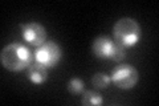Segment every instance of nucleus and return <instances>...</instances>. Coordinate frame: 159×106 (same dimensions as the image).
<instances>
[{
  "instance_id": "nucleus-1",
  "label": "nucleus",
  "mask_w": 159,
  "mask_h": 106,
  "mask_svg": "<svg viewBox=\"0 0 159 106\" xmlns=\"http://www.w3.org/2000/svg\"><path fill=\"white\" fill-rule=\"evenodd\" d=\"M34 54L27 45L21 43H11L6 45L0 53V62L9 72H23L33 62Z\"/></svg>"
},
{
  "instance_id": "nucleus-2",
  "label": "nucleus",
  "mask_w": 159,
  "mask_h": 106,
  "mask_svg": "<svg viewBox=\"0 0 159 106\" xmlns=\"http://www.w3.org/2000/svg\"><path fill=\"white\" fill-rule=\"evenodd\" d=\"M114 41L121 44L125 48L135 47L142 37L141 27L135 19L122 17L113 27Z\"/></svg>"
},
{
  "instance_id": "nucleus-3",
  "label": "nucleus",
  "mask_w": 159,
  "mask_h": 106,
  "mask_svg": "<svg viewBox=\"0 0 159 106\" xmlns=\"http://www.w3.org/2000/svg\"><path fill=\"white\" fill-rule=\"evenodd\" d=\"M111 82L122 90L133 89L139 80L138 70L129 64H119L111 70Z\"/></svg>"
},
{
  "instance_id": "nucleus-4",
  "label": "nucleus",
  "mask_w": 159,
  "mask_h": 106,
  "mask_svg": "<svg viewBox=\"0 0 159 106\" xmlns=\"http://www.w3.org/2000/svg\"><path fill=\"white\" fill-rule=\"evenodd\" d=\"M61 58H62V49L57 43L52 41V40L40 45L36 49V52H34V61L44 65L48 69L54 68L61 61Z\"/></svg>"
},
{
  "instance_id": "nucleus-5",
  "label": "nucleus",
  "mask_w": 159,
  "mask_h": 106,
  "mask_svg": "<svg viewBox=\"0 0 159 106\" xmlns=\"http://www.w3.org/2000/svg\"><path fill=\"white\" fill-rule=\"evenodd\" d=\"M23 29V39L25 40L28 44L33 45V47H40L47 41V31L40 23L32 21L21 25Z\"/></svg>"
},
{
  "instance_id": "nucleus-6",
  "label": "nucleus",
  "mask_w": 159,
  "mask_h": 106,
  "mask_svg": "<svg viewBox=\"0 0 159 106\" xmlns=\"http://www.w3.org/2000/svg\"><path fill=\"white\" fill-rule=\"evenodd\" d=\"M114 44H116V41L111 40L110 37H107V36H98L93 41V45H92L93 54L97 58L110 60L113 49H114Z\"/></svg>"
},
{
  "instance_id": "nucleus-7",
  "label": "nucleus",
  "mask_w": 159,
  "mask_h": 106,
  "mask_svg": "<svg viewBox=\"0 0 159 106\" xmlns=\"http://www.w3.org/2000/svg\"><path fill=\"white\" fill-rule=\"evenodd\" d=\"M28 78L34 85H43L48 80V68L39 62H32L28 68Z\"/></svg>"
},
{
  "instance_id": "nucleus-8",
  "label": "nucleus",
  "mask_w": 159,
  "mask_h": 106,
  "mask_svg": "<svg viewBox=\"0 0 159 106\" xmlns=\"http://www.w3.org/2000/svg\"><path fill=\"white\" fill-rule=\"evenodd\" d=\"M81 104L84 106H98L103 104V98L99 93L93 92V90H88V92H84L82 94Z\"/></svg>"
},
{
  "instance_id": "nucleus-9",
  "label": "nucleus",
  "mask_w": 159,
  "mask_h": 106,
  "mask_svg": "<svg viewBox=\"0 0 159 106\" xmlns=\"http://www.w3.org/2000/svg\"><path fill=\"white\" fill-rule=\"evenodd\" d=\"M110 82H111L110 76L105 73H96L92 77V84L96 89H106L110 85Z\"/></svg>"
},
{
  "instance_id": "nucleus-10",
  "label": "nucleus",
  "mask_w": 159,
  "mask_h": 106,
  "mask_svg": "<svg viewBox=\"0 0 159 106\" xmlns=\"http://www.w3.org/2000/svg\"><path fill=\"white\" fill-rule=\"evenodd\" d=\"M84 86H85L84 81L77 77L72 78L70 81L68 82V90H69V93H72V94H81L84 92Z\"/></svg>"
},
{
  "instance_id": "nucleus-11",
  "label": "nucleus",
  "mask_w": 159,
  "mask_h": 106,
  "mask_svg": "<svg viewBox=\"0 0 159 106\" xmlns=\"http://www.w3.org/2000/svg\"><path fill=\"white\" fill-rule=\"evenodd\" d=\"M125 57H126V48L122 47L121 44L116 43L114 44V49H113L110 60H113V61H116V62H119V61H122Z\"/></svg>"
}]
</instances>
